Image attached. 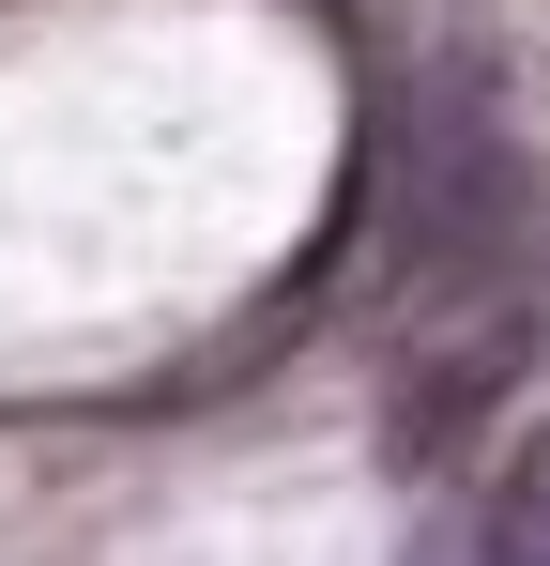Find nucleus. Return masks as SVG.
<instances>
[{"label": "nucleus", "mask_w": 550, "mask_h": 566, "mask_svg": "<svg viewBox=\"0 0 550 566\" xmlns=\"http://www.w3.org/2000/svg\"><path fill=\"white\" fill-rule=\"evenodd\" d=\"M505 230H520V154L489 123V77L444 62L413 93V154H398V276L413 291H474L505 261Z\"/></svg>", "instance_id": "1"}, {"label": "nucleus", "mask_w": 550, "mask_h": 566, "mask_svg": "<svg viewBox=\"0 0 550 566\" xmlns=\"http://www.w3.org/2000/svg\"><path fill=\"white\" fill-rule=\"evenodd\" d=\"M520 368H536V306H505V291L444 306V337H429V353L398 368V398H382V444H398V460H444V444H474V413H489Z\"/></svg>", "instance_id": "2"}, {"label": "nucleus", "mask_w": 550, "mask_h": 566, "mask_svg": "<svg viewBox=\"0 0 550 566\" xmlns=\"http://www.w3.org/2000/svg\"><path fill=\"white\" fill-rule=\"evenodd\" d=\"M474 566H550V444H520V474L489 490V536H474Z\"/></svg>", "instance_id": "3"}]
</instances>
